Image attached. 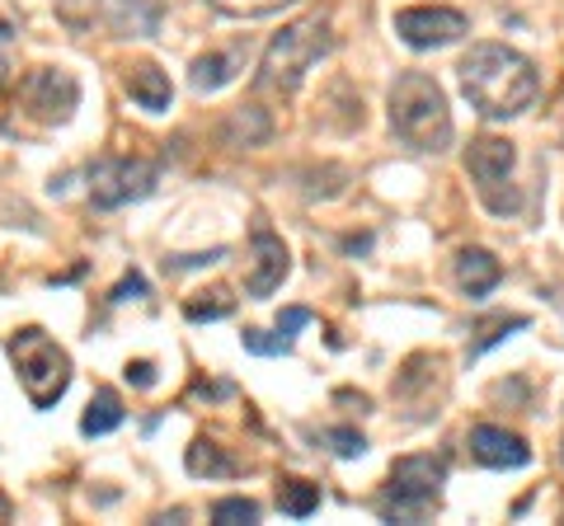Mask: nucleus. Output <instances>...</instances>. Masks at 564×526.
<instances>
[{
  "label": "nucleus",
  "mask_w": 564,
  "mask_h": 526,
  "mask_svg": "<svg viewBox=\"0 0 564 526\" xmlns=\"http://www.w3.org/2000/svg\"><path fill=\"white\" fill-rule=\"evenodd\" d=\"M456 72H462V95L470 99V109L489 122H508L527 113L541 95L536 66L503 43H475Z\"/></svg>",
  "instance_id": "1"
},
{
  "label": "nucleus",
  "mask_w": 564,
  "mask_h": 526,
  "mask_svg": "<svg viewBox=\"0 0 564 526\" xmlns=\"http://www.w3.org/2000/svg\"><path fill=\"white\" fill-rule=\"evenodd\" d=\"M391 132L410 151H447L452 146V113L443 85L423 72H404L391 85Z\"/></svg>",
  "instance_id": "2"
},
{
  "label": "nucleus",
  "mask_w": 564,
  "mask_h": 526,
  "mask_svg": "<svg viewBox=\"0 0 564 526\" xmlns=\"http://www.w3.org/2000/svg\"><path fill=\"white\" fill-rule=\"evenodd\" d=\"M329 47H334L329 24L321 20V14H306V20H296L282 33H273V43H269V52H263V62H259L254 85L259 90H273V95L302 90L306 72L321 57H329Z\"/></svg>",
  "instance_id": "3"
},
{
  "label": "nucleus",
  "mask_w": 564,
  "mask_h": 526,
  "mask_svg": "<svg viewBox=\"0 0 564 526\" xmlns=\"http://www.w3.org/2000/svg\"><path fill=\"white\" fill-rule=\"evenodd\" d=\"M10 358H14V376H20L24 395L33 409H57V399L70 385V358L57 339H47L43 329H20L10 339Z\"/></svg>",
  "instance_id": "4"
},
{
  "label": "nucleus",
  "mask_w": 564,
  "mask_h": 526,
  "mask_svg": "<svg viewBox=\"0 0 564 526\" xmlns=\"http://www.w3.org/2000/svg\"><path fill=\"white\" fill-rule=\"evenodd\" d=\"M447 461L443 456H400L391 465V484L381 494V517L391 522H429L443 503Z\"/></svg>",
  "instance_id": "5"
},
{
  "label": "nucleus",
  "mask_w": 564,
  "mask_h": 526,
  "mask_svg": "<svg viewBox=\"0 0 564 526\" xmlns=\"http://www.w3.org/2000/svg\"><path fill=\"white\" fill-rule=\"evenodd\" d=\"M155 184H161V165L155 161H132V155H104L90 165V202L99 212H113V207H128L151 198Z\"/></svg>",
  "instance_id": "6"
},
{
  "label": "nucleus",
  "mask_w": 564,
  "mask_h": 526,
  "mask_svg": "<svg viewBox=\"0 0 564 526\" xmlns=\"http://www.w3.org/2000/svg\"><path fill=\"white\" fill-rule=\"evenodd\" d=\"M513 165H518V151H513V142H503V136H475L470 151H466L470 179H475V188H480L485 207L489 212H499V217L518 212V202H508L499 193L508 184V174H513Z\"/></svg>",
  "instance_id": "7"
},
{
  "label": "nucleus",
  "mask_w": 564,
  "mask_h": 526,
  "mask_svg": "<svg viewBox=\"0 0 564 526\" xmlns=\"http://www.w3.org/2000/svg\"><path fill=\"white\" fill-rule=\"evenodd\" d=\"M470 20L452 6H410V10H395V33L404 47L414 52H433V47H447L456 39H466Z\"/></svg>",
  "instance_id": "8"
},
{
  "label": "nucleus",
  "mask_w": 564,
  "mask_h": 526,
  "mask_svg": "<svg viewBox=\"0 0 564 526\" xmlns=\"http://www.w3.org/2000/svg\"><path fill=\"white\" fill-rule=\"evenodd\" d=\"M24 109L39 122H66L80 103V80L70 72H57V66H43V72H29L20 85Z\"/></svg>",
  "instance_id": "9"
},
{
  "label": "nucleus",
  "mask_w": 564,
  "mask_h": 526,
  "mask_svg": "<svg viewBox=\"0 0 564 526\" xmlns=\"http://www.w3.org/2000/svg\"><path fill=\"white\" fill-rule=\"evenodd\" d=\"M250 277H245V296L250 302H263V296H273L282 287V277H288L292 269V254H288V244H282V235H273L263 221H254V231H250Z\"/></svg>",
  "instance_id": "10"
},
{
  "label": "nucleus",
  "mask_w": 564,
  "mask_h": 526,
  "mask_svg": "<svg viewBox=\"0 0 564 526\" xmlns=\"http://www.w3.org/2000/svg\"><path fill=\"white\" fill-rule=\"evenodd\" d=\"M470 456L489 470H522L532 461V447L499 424H480V428H470Z\"/></svg>",
  "instance_id": "11"
},
{
  "label": "nucleus",
  "mask_w": 564,
  "mask_h": 526,
  "mask_svg": "<svg viewBox=\"0 0 564 526\" xmlns=\"http://www.w3.org/2000/svg\"><path fill=\"white\" fill-rule=\"evenodd\" d=\"M245 62H250V47H245V43L226 47V52H207V57H198L188 66V85L198 95H217V90H226V85L245 72Z\"/></svg>",
  "instance_id": "12"
},
{
  "label": "nucleus",
  "mask_w": 564,
  "mask_h": 526,
  "mask_svg": "<svg viewBox=\"0 0 564 526\" xmlns=\"http://www.w3.org/2000/svg\"><path fill=\"white\" fill-rule=\"evenodd\" d=\"M122 90H128L137 109H147V113H165V109H170V99H174L170 76H165L155 62H137V66H128V76H122Z\"/></svg>",
  "instance_id": "13"
},
{
  "label": "nucleus",
  "mask_w": 564,
  "mask_h": 526,
  "mask_svg": "<svg viewBox=\"0 0 564 526\" xmlns=\"http://www.w3.org/2000/svg\"><path fill=\"white\" fill-rule=\"evenodd\" d=\"M499 283H503V263L489 250H462L456 254V287H462L470 302H485Z\"/></svg>",
  "instance_id": "14"
},
{
  "label": "nucleus",
  "mask_w": 564,
  "mask_h": 526,
  "mask_svg": "<svg viewBox=\"0 0 564 526\" xmlns=\"http://www.w3.org/2000/svg\"><path fill=\"white\" fill-rule=\"evenodd\" d=\"M184 465H188V475H198V480H231L240 470L236 456H226L217 442H212V437H193Z\"/></svg>",
  "instance_id": "15"
},
{
  "label": "nucleus",
  "mask_w": 564,
  "mask_h": 526,
  "mask_svg": "<svg viewBox=\"0 0 564 526\" xmlns=\"http://www.w3.org/2000/svg\"><path fill=\"white\" fill-rule=\"evenodd\" d=\"M122 399H118V391H95V399H90V409L80 414V432L85 437H104V432H113V428H122Z\"/></svg>",
  "instance_id": "16"
},
{
  "label": "nucleus",
  "mask_w": 564,
  "mask_h": 526,
  "mask_svg": "<svg viewBox=\"0 0 564 526\" xmlns=\"http://www.w3.org/2000/svg\"><path fill=\"white\" fill-rule=\"evenodd\" d=\"M278 507L288 517H311L315 507H321V484H311V480H282L278 484Z\"/></svg>",
  "instance_id": "17"
},
{
  "label": "nucleus",
  "mask_w": 564,
  "mask_h": 526,
  "mask_svg": "<svg viewBox=\"0 0 564 526\" xmlns=\"http://www.w3.org/2000/svg\"><path fill=\"white\" fill-rule=\"evenodd\" d=\"M240 343H245V353H254V358H288L296 335H288V329H278V325L273 329H245Z\"/></svg>",
  "instance_id": "18"
},
{
  "label": "nucleus",
  "mask_w": 564,
  "mask_h": 526,
  "mask_svg": "<svg viewBox=\"0 0 564 526\" xmlns=\"http://www.w3.org/2000/svg\"><path fill=\"white\" fill-rule=\"evenodd\" d=\"M231 310H236V302H231V292H221V287H217V292H203L198 302L184 306V315H188L193 325H203V320H226Z\"/></svg>",
  "instance_id": "19"
},
{
  "label": "nucleus",
  "mask_w": 564,
  "mask_h": 526,
  "mask_svg": "<svg viewBox=\"0 0 564 526\" xmlns=\"http://www.w3.org/2000/svg\"><path fill=\"white\" fill-rule=\"evenodd\" d=\"M212 522L217 526H240V522H259V503L254 498H221V503H212Z\"/></svg>",
  "instance_id": "20"
},
{
  "label": "nucleus",
  "mask_w": 564,
  "mask_h": 526,
  "mask_svg": "<svg viewBox=\"0 0 564 526\" xmlns=\"http://www.w3.org/2000/svg\"><path fill=\"white\" fill-rule=\"evenodd\" d=\"M282 6H288V0H212V10L231 14V20H259V14H273Z\"/></svg>",
  "instance_id": "21"
},
{
  "label": "nucleus",
  "mask_w": 564,
  "mask_h": 526,
  "mask_svg": "<svg viewBox=\"0 0 564 526\" xmlns=\"http://www.w3.org/2000/svg\"><path fill=\"white\" fill-rule=\"evenodd\" d=\"M325 442L334 447V456H344V461H352V456H362L367 451V437L358 428H329L325 432Z\"/></svg>",
  "instance_id": "22"
},
{
  "label": "nucleus",
  "mask_w": 564,
  "mask_h": 526,
  "mask_svg": "<svg viewBox=\"0 0 564 526\" xmlns=\"http://www.w3.org/2000/svg\"><path fill=\"white\" fill-rule=\"evenodd\" d=\"M508 329H527V315H513V320H494V325L485 329V339H480V343H470V358H480L485 348L503 343V339H508Z\"/></svg>",
  "instance_id": "23"
},
{
  "label": "nucleus",
  "mask_w": 564,
  "mask_h": 526,
  "mask_svg": "<svg viewBox=\"0 0 564 526\" xmlns=\"http://www.w3.org/2000/svg\"><path fill=\"white\" fill-rule=\"evenodd\" d=\"M226 250H212V254H174L165 259V269H203V263H221Z\"/></svg>",
  "instance_id": "24"
},
{
  "label": "nucleus",
  "mask_w": 564,
  "mask_h": 526,
  "mask_svg": "<svg viewBox=\"0 0 564 526\" xmlns=\"http://www.w3.org/2000/svg\"><path fill=\"white\" fill-rule=\"evenodd\" d=\"M132 296H147V277H141V273H128L113 287V302H132Z\"/></svg>",
  "instance_id": "25"
},
{
  "label": "nucleus",
  "mask_w": 564,
  "mask_h": 526,
  "mask_svg": "<svg viewBox=\"0 0 564 526\" xmlns=\"http://www.w3.org/2000/svg\"><path fill=\"white\" fill-rule=\"evenodd\" d=\"M128 381L147 391V385H155V366L151 362H128Z\"/></svg>",
  "instance_id": "26"
},
{
  "label": "nucleus",
  "mask_w": 564,
  "mask_h": 526,
  "mask_svg": "<svg viewBox=\"0 0 564 526\" xmlns=\"http://www.w3.org/2000/svg\"><path fill=\"white\" fill-rule=\"evenodd\" d=\"M344 250H348V254H358V250H367V235H348V240H344Z\"/></svg>",
  "instance_id": "27"
},
{
  "label": "nucleus",
  "mask_w": 564,
  "mask_h": 526,
  "mask_svg": "<svg viewBox=\"0 0 564 526\" xmlns=\"http://www.w3.org/2000/svg\"><path fill=\"white\" fill-rule=\"evenodd\" d=\"M10 80V57H0V85Z\"/></svg>",
  "instance_id": "28"
},
{
  "label": "nucleus",
  "mask_w": 564,
  "mask_h": 526,
  "mask_svg": "<svg viewBox=\"0 0 564 526\" xmlns=\"http://www.w3.org/2000/svg\"><path fill=\"white\" fill-rule=\"evenodd\" d=\"M560 451H564V447H560Z\"/></svg>",
  "instance_id": "29"
}]
</instances>
